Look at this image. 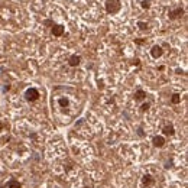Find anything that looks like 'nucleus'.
I'll use <instances>...</instances> for the list:
<instances>
[{
    "label": "nucleus",
    "mask_w": 188,
    "mask_h": 188,
    "mask_svg": "<svg viewBox=\"0 0 188 188\" xmlns=\"http://www.w3.org/2000/svg\"><path fill=\"white\" fill-rule=\"evenodd\" d=\"M120 7H122L120 0H107L106 2V10H107V13H110V15L117 13L120 10Z\"/></svg>",
    "instance_id": "f257e3e1"
},
{
    "label": "nucleus",
    "mask_w": 188,
    "mask_h": 188,
    "mask_svg": "<svg viewBox=\"0 0 188 188\" xmlns=\"http://www.w3.org/2000/svg\"><path fill=\"white\" fill-rule=\"evenodd\" d=\"M39 91L38 88H35V87H31V88H28L25 91V100L26 101H29V103H33V101H36L39 100Z\"/></svg>",
    "instance_id": "f03ea898"
},
{
    "label": "nucleus",
    "mask_w": 188,
    "mask_h": 188,
    "mask_svg": "<svg viewBox=\"0 0 188 188\" xmlns=\"http://www.w3.org/2000/svg\"><path fill=\"white\" fill-rule=\"evenodd\" d=\"M152 145H153V148H163V146L167 145V139H165V136H162V135L153 136L152 137Z\"/></svg>",
    "instance_id": "7ed1b4c3"
},
{
    "label": "nucleus",
    "mask_w": 188,
    "mask_h": 188,
    "mask_svg": "<svg viewBox=\"0 0 188 188\" xmlns=\"http://www.w3.org/2000/svg\"><path fill=\"white\" fill-rule=\"evenodd\" d=\"M155 184V178L150 175V174H145V175L142 176V185L145 188H149V187H152Z\"/></svg>",
    "instance_id": "20e7f679"
},
{
    "label": "nucleus",
    "mask_w": 188,
    "mask_h": 188,
    "mask_svg": "<svg viewBox=\"0 0 188 188\" xmlns=\"http://www.w3.org/2000/svg\"><path fill=\"white\" fill-rule=\"evenodd\" d=\"M150 55H152V58H161L163 55V49H162V46L161 45H153L152 46V49H150Z\"/></svg>",
    "instance_id": "39448f33"
},
{
    "label": "nucleus",
    "mask_w": 188,
    "mask_h": 188,
    "mask_svg": "<svg viewBox=\"0 0 188 188\" xmlns=\"http://www.w3.org/2000/svg\"><path fill=\"white\" fill-rule=\"evenodd\" d=\"M182 15H184V9L178 7V9H175V10H169L168 18H169L171 20H175V19H180Z\"/></svg>",
    "instance_id": "423d86ee"
},
{
    "label": "nucleus",
    "mask_w": 188,
    "mask_h": 188,
    "mask_svg": "<svg viewBox=\"0 0 188 188\" xmlns=\"http://www.w3.org/2000/svg\"><path fill=\"white\" fill-rule=\"evenodd\" d=\"M51 32L52 35L55 36V38H59V36H62L65 32V28L62 25H54L52 26V29H51Z\"/></svg>",
    "instance_id": "0eeeda50"
},
{
    "label": "nucleus",
    "mask_w": 188,
    "mask_h": 188,
    "mask_svg": "<svg viewBox=\"0 0 188 188\" xmlns=\"http://www.w3.org/2000/svg\"><path fill=\"white\" fill-rule=\"evenodd\" d=\"M80 64H81V55L74 54V55H71V57H70V59H68V65H70V67H72V68L78 67Z\"/></svg>",
    "instance_id": "6e6552de"
},
{
    "label": "nucleus",
    "mask_w": 188,
    "mask_h": 188,
    "mask_svg": "<svg viewBox=\"0 0 188 188\" xmlns=\"http://www.w3.org/2000/svg\"><path fill=\"white\" fill-rule=\"evenodd\" d=\"M162 135L163 136H174V135H175V127H174V124H167V126H163Z\"/></svg>",
    "instance_id": "1a4fd4ad"
},
{
    "label": "nucleus",
    "mask_w": 188,
    "mask_h": 188,
    "mask_svg": "<svg viewBox=\"0 0 188 188\" xmlns=\"http://www.w3.org/2000/svg\"><path fill=\"white\" fill-rule=\"evenodd\" d=\"M3 187L5 188H22V184H20L16 178H10V180H9Z\"/></svg>",
    "instance_id": "9d476101"
},
{
    "label": "nucleus",
    "mask_w": 188,
    "mask_h": 188,
    "mask_svg": "<svg viewBox=\"0 0 188 188\" xmlns=\"http://www.w3.org/2000/svg\"><path fill=\"white\" fill-rule=\"evenodd\" d=\"M135 101H143V100H146V91L142 90V88H139V90L135 91Z\"/></svg>",
    "instance_id": "9b49d317"
},
{
    "label": "nucleus",
    "mask_w": 188,
    "mask_h": 188,
    "mask_svg": "<svg viewBox=\"0 0 188 188\" xmlns=\"http://www.w3.org/2000/svg\"><path fill=\"white\" fill-rule=\"evenodd\" d=\"M171 103H172V104L181 103V94H178V93L172 94V96H171Z\"/></svg>",
    "instance_id": "f8f14e48"
},
{
    "label": "nucleus",
    "mask_w": 188,
    "mask_h": 188,
    "mask_svg": "<svg viewBox=\"0 0 188 188\" xmlns=\"http://www.w3.org/2000/svg\"><path fill=\"white\" fill-rule=\"evenodd\" d=\"M58 104L61 106V107H68V106H70V100H68L67 97H61L58 100Z\"/></svg>",
    "instance_id": "ddd939ff"
},
{
    "label": "nucleus",
    "mask_w": 188,
    "mask_h": 188,
    "mask_svg": "<svg viewBox=\"0 0 188 188\" xmlns=\"http://www.w3.org/2000/svg\"><path fill=\"white\" fill-rule=\"evenodd\" d=\"M137 26H139L140 31H148V29H149V25H148L146 22H137Z\"/></svg>",
    "instance_id": "4468645a"
},
{
    "label": "nucleus",
    "mask_w": 188,
    "mask_h": 188,
    "mask_svg": "<svg viewBox=\"0 0 188 188\" xmlns=\"http://www.w3.org/2000/svg\"><path fill=\"white\" fill-rule=\"evenodd\" d=\"M149 109H150V103H148V101H146V103H142V104H140V111H142V113L148 111Z\"/></svg>",
    "instance_id": "2eb2a0df"
},
{
    "label": "nucleus",
    "mask_w": 188,
    "mask_h": 188,
    "mask_svg": "<svg viewBox=\"0 0 188 188\" xmlns=\"http://www.w3.org/2000/svg\"><path fill=\"white\" fill-rule=\"evenodd\" d=\"M140 6H142V9H149V7H150V2H149V0H143L142 3H140Z\"/></svg>",
    "instance_id": "dca6fc26"
},
{
    "label": "nucleus",
    "mask_w": 188,
    "mask_h": 188,
    "mask_svg": "<svg viewBox=\"0 0 188 188\" xmlns=\"http://www.w3.org/2000/svg\"><path fill=\"white\" fill-rule=\"evenodd\" d=\"M44 25H46V26H51V28H52V26H54V22H52L51 19H46L45 22H44Z\"/></svg>",
    "instance_id": "f3484780"
},
{
    "label": "nucleus",
    "mask_w": 188,
    "mask_h": 188,
    "mask_svg": "<svg viewBox=\"0 0 188 188\" xmlns=\"http://www.w3.org/2000/svg\"><path fill=\"white\" fill-rule=\"evenodd\" d=\"M172 167H174V165H172V161H168V162L165 163V169H171Z\"/></svg>",
    "instance_id": "a211bd4d"
},
{
    "label": "nucleus",
    "mask_w": 188,
    "mask_h": 188,
    "mask_svg": "<svg viewBox=\"0 0 188 188\" xmlns=\"http://www.w3.org/2000/svg\"><path fill=\"white\" fill-rule=\"evenodd\" d=\"M137 135H139L140 137L145 136V133H143V129H142V127H137Z\"/></svg>",
    "instance_id": "6ab92c4d"
},
{
    "label": "nucleus",
    "mask_w": 188,
    "mask_h": 188,
    "mask_svg": "<svg viewBox=\"0 0 188 188\" xmlns=\"http://www.w3.org/2000/svg\"><path fill=\"white\" fill-rule=\"evenodd\" d=\"M135 44H137V45H143V44H145V39H135Z\"/></svg>",
    "instance_id": "aec40b11"
},
{
    "label": "nucleus",
    "mask_w": 188,
    "mask_h": 188,
    "mask_svg": "<svg viewBox=\"0 0 188 188\" xmlns=\"http://www.w3.org/2000/svg\"><path fill=\"white\" fill-rule=\"evenodd\" d=\"M158 71H165V67L161 65V67H158Z\"/></svg>",
    "instance_id": "412c9836"
},
{
    "label": "nucleus",
    "mask_w": 188,
    "mask_h": 188,
    "mask_svg": "<svg viewBox=\"0 0 188 188\" xmlns=\"http://www.w3.org/2000/svg\"><path fill=\"white\" fill-rule=\"evenodd\" d=\"M3 127H5V124H3V122H2V120H0V132H2V130H3Z\"/></svg>",
    "instance_id": "4be33fe9"
},
{
    "label": "nucleus",
    "mask_w": 188,
    "mask_h": 188,
    "mask_svg": "<svg viewBox=\"0 0 188 188\" xmlns=\"http://www.w3.org/2000/svg\"><path fill=\"white\" fill-rule=\"evenodd\" d=\"M135 65H140V59H135Z\"/></svg>",
    "instance_id": "5701e85b"
},
{
    "label": "nucleus",
    "mask_w": 188,
    "mask_h": 188,
    "mask_svg": "<svg viewBox=\"0 0 188 188\" xmlns=\"http://www.w3.org/2000/svg\"><path fill=\"white\" fill-rule=\"evenodd\" d=\"M83 188H93V187H83Z\"/></svg>",
    "instance_id": "b1692460"
},
{
    "label": "nucleus",
    "mask_w": 188,
    "mask_h": 188,
    "mask_svg": "<svg viewBox=\"0 0 188 188\" xmlns=\"http://www.w3.org/2000/svg\"><path fill=\"white\" fill-rule=\"evenodd\" d=\"M3 188H5V187H3Z\"/></svg>",
    "instance_id": "393cba45"
}]
</instances>
